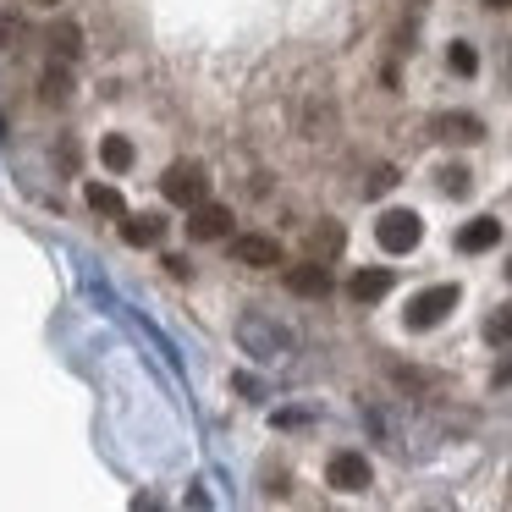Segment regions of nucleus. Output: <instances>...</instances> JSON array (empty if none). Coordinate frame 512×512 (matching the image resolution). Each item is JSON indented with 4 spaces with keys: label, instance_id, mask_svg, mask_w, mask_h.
<instances>
[{
    "label": "nucleus",
    "instance_id": "1",
    "mask_svg": "<svg viewBox=\"0 0 512 512\" xmlns=\"http://www.w3.org/2000/svg\"><path fill=\"white\" fill-rule=\"evenodd\" d=\"M160 193H166L171 204H182V210H193V204H204V193H210V177H204L199 160H177V166H166V177H160Z\"/></svg>",
    "mask_w": 512,
    "mask_h": 512
},
{
    "label": "nucleus",
    "instance_id": "2",
    "mask_svg": "<svg viewBox=\"0 0 512 512\" xmlns=\"http://www.w3.org/2000/svg\"><path fill=\"white\" fill-rule=\"evenodd\" d=\"M375 237H380V248H386V254H413V248H419V237H424V221L413 210H386L375 221Z\"/></svg>",
    "mask_w": 512,
    "mask_h": 512
},
{
    "label": "nucleus",
    "instance_id": "3",
    "mask_svg": "<svg viewBox=\"0 0 512 512\" xmlns=\"http://www.w3.org/2000/svg\"><path fill=\"white\" fill-rule=\"evenodd\" d=\"M452 309H457V287H424L419 298L408 303V331H430V325H441Z\"/></svg>",
    "mask_w": 512,
    "mask_h": 512
},
{
    "label": "nucleus",
    "instance_id": "4",
    "mask_svg": "<svg viewBox=\"0 0 512 512\" xmlns=\"http://www.w3.org/2000/svg\"><path fill=\"white\" fill-rule=\"evenodd\" d=\"M325 479H331V490H347V496H353V490H369V457L364 452H336L331 457V468H325Z\"/></svg>",
    "mask_w": 512,
    "mask_h": 512
},
{
    "label": "nucleus",
    "instance_id": "5",
    "mask_svg": "<svg viewBox=\"0 0 512 512\" xmlns=\"http://www.w3.org/2000/svg\"><path fill=\"white\" fill-rule=\"evenodd\" d=\"M188 237L193 243H215V237H232V210L226 204H193V215H188Z\"/></svg>",
    "mask_w": 512,
    "mask_h": 512
},
{
    "label": "nucleus",
    "instance_id": "6",
    "mask_svg": "<svg viewBox=\"0 0 512 512\" xmlns=\"http://www.w3.org/2000/svg\"><path fill=\"white\" fill-rule=\"evenodd\" d=\"M232 259H237V265H248V270H270V265H281V243H276V237H265V232L232 237Z\"/></svg>",
    "mask_w": 512,
    "mask_h": 512
},
{
    "label": "nucleus",
    "instance_id": "7",
    "mask_svg": "<svg viewBox=\"0 0 512 512\" xmlns=\"http://www.w3.org/2000/svg\"><path fill=\"white\" fill-rule=\"evenodd\" d=\"M287 287L298 292V298H325V292H331V270H325L320 259H309V265L287 270Z\"/></svg>",
    "mask_w": 512,
    "mask_h": 512
},
{
    "label": "nucleus",
    "instance_id": "8",
    "mask_svg": "<svg viewBox=\"0 0 512 512\" xmlns=\"http://www.w3.org/2000/svg\"><path fill=\"white\" fill-rule=\"evenodd\" d=\"M479 133H485V127H479V116H468V111L435 116V138H446V144H474Z\"/></svg>",
    "mask_w": 512,
    "mask_h": 512
},
{
    "label": "nucleus",
    "instance_id": "9",
    "mask_svg": "<svg viewBox=\"0 0 512 512\" xmlns=\"http://www.w3.org/2000/svg\"><path fill=\"white\" fill-rule=\"evenodd\" d=\"M501 243V221H490V215H479V221H468L463 232H457V248L463 254H485V248Z\"/></svg>",
    "mask_w": 512,
    "mask_h": 512
},
{
    "label": "nucleus",
    "instance_id": "10",
    "mask_svg": "<svg viewBox=\"0 0 512 512\" xmlns=\"http://www.w3.org/2000/svg\"><path fill=\"white\" fill-rule=\"evenodd\" d=\"M347 292H353L358 303H380L391 292V270H358V276L347 281Z\"/></svg>",
    "mask_w": 512,
    "mask_h": 512
},
{
    "label": "nucleus",
    "instance_id": "11",
    "mask_svg": "<svg viewBox=\"0 0 512 512\" xmlns=\"http://www.w3.org/2000/svg\"><path fill=\"white\" fill-rule=\"evenodd\" d=\"M122 237H127V248H155L160 243V221L155 215H133V221H122Z\"/></svg>",
    "mask_w": 512,
    "mask_h": 512
},
{
    "label": "nucleus",
    "instance_id": "12",
    "mask_svg": "<svg viewBox=\"0 0 512 512\" xmlns=\"http://www.w3.org/2000/svg\"><path fill=\"white\" fill-rule=\"evenodd\" d=\"M100 160H105V171H133V144H127L122 133H111L100 144Z\"/></svg>",
    "mask_w": 512,
    "mask_h": 512
},
{
    "label": "nucleus",
    "instance_id": "13",
    "mask_svg": "<svg viewBox=\"0 0 512 512\" xmlns=\"http://www.w3.org/2000/svg\"><path fill=\"white\" fill-rule=\"evenodd\" d=\"M83 199H89L100 215H127L122 193H116V188H105V182H89V188H83Z\"/></svg>",
    "mask_w": 512,
    "mask_h": 512
},
{
    "label": "nucleus",
    "instance_id": "14",
    "mask_svg": "<svg viewBox=\"0 0 512 512\" xmlns=\"http://www.w3.org/2000/svg\"><path fill=\"white\" fill-rule=\"evenodd\" d=\"M67 94H72V72H67V61H56L45 72V105H67Z\"/></svg>",
    "mask_w": 512,
    "mask_h": 512
},
{
    "label": "nucleus",
    "instance_id": "15",
    "mask_svg": "<svg viewBox=\"0 0 512 512\" xmlns=\"http://www.w3.org/2000/svg\"><path fill=\"white\" fill-rule=\"evenodd\" d=\"M485 342H496V347H512V303L507 309H496L485 320Z\"/></svg>",
    "mask_w": 512,
    "mask_h": 512
},
{
    "label": "nucleus",
    "instance_id": "16",
    "mask_svg": "<svg viewBox=\"0 0 512 512\" xmlns=\"http://www.w3.org/2000/svg\"><path fill=\"white\" fill-rule=\"evenodd\" d=\"M446 67H452L457 78H474V72H479V56H474V45H463V39H457V45L446 50Z\"/></svg>",
    "mask_w": 512,
    "mask_h": 512
},
{
    "label": "nucleus",
    "instance_id": "17",
    "mask_svg": "<svg viewBox=\"0 0 512 512\" xmlns=\"http://www.w3.org/2000/svg\"><path fill=\"white\" fill-rule=\"evenodd\" d=\"M309 248H314V254H336V248H342V226H331V221H325L320 232L309 237Z\"/></svg>",
    "mask_w": 512,
    "mask_h": 512
},
{
    "label": "nucleus",
    "instance_id": "18",
    "mask_svg": "<svg viewBox=\"0 0 512 512\" xmlns=\"http://www.w3.org/2000/svg\"><path fill=\"white\" fill-rule=\"evenodd\" d=\"M441 193L463 199V193H468V166H441Z\"/></svg>",
    "mask_w": 512,
    "mask_h": 512
},
{
    "label": "nucleus",
    "instance_id": "19",
    "mask_svg": "<svg viewBox=\"0 0 512 512\" xmlns=\"http://www.w3.org/2000/svg\"><path fill=\"white\" fill-rule=\"evenodd\" d=\"M72 56H78V28H56V61H67V67H72Z\"/></svg>",
    "mask_w": 512,
    "mask_h": 512
},
{
    "label": "nucleus",
    "instance_id": "20",
    "mask_svg": "<svg viewBox=\"0 0 512 512\" xmlns=\"http://www.w3.org/2000/svg\"><path fill=\"white\" fill-rule=\"evenodd\" d=\"M391 182H397V171H391V166H380V171H375V182H369V193H386Z\"/></svg>",
    "mask_w": 512,
    "mask_h": 512
},
{
    "label": "nucleus",
    "instance_id": "21",
    "mask_svg": "<svg viewBox=\"0 0 512 512\" xmlns=\"http://www.w3.org/2000/svg\"><path fill=\"white\" fill-rule=\"evenodd\" d=\"M507 380H512V358H507V364L496 369V386H507Z\"/></svg>",
    "mask_w": 512,
    "mask_h": 512
},
{
    "label": "nucleus",
    "instance_id": "22",
    "mask_svg": "<svg viewBox=\"0 0 512 512\" xmlns=\"http://www.w3.org/2000/svg\"><path fill=\"white\" fill-rule=\"evenodd\" d=\"M485 6H512V0H485Z\"/></svg>",
    "mask_w": 512,
    "mask_h": 512
},
{
    "label": "nucleus",
    "instance_id": "23",
    "mask_svg": "<svg viewBox=\"0 0 512 512\" xmlns=\"http://www.w3.org/2000/svg\"><path fill=\"white\" fill-rule=\"evenodd\" d=\"M507 276H512V265H507Z\"/></svg>",
    "mask_w": 512,
    "mask_h": 512
},
{
    "label": "nucleus",
    "instance_id": "24",
    "mask_svg": "<svg viewBox=\"0 0 512 512\" xmlns=\"http://www.w3.org/2000/svg\"><path fill=\"white\" fill-rule=\"evenodd\" d=\"M45 6H50V0H45Z\"/></svg>",
    "mask_w": 512,
    "mask_h": 512
}]
</instances>
